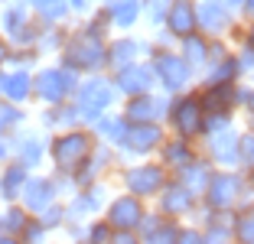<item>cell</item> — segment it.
Segmentation results:
<instances>
[{
  "instance_id": "obj_1",
  "label": "cell",
  "mask_w": 254,
  "mask_h": 244,
  "mask_svg": "<svg viewBox=\"0 0 254 244\" xmlns=\"http://www.w3.org/2000/svg\"><path fill=\"white\" fill-rule=\"evenodd\" d=\"M245 192V179L238 173H218L209 179V199L215 208H232Z\"/></svg>"
},
{
  "instance_id": "obj_2",
  "label": "cell",
  "mask_w": 254,
  "mask_h": 244,
  "mask_svg": "<svg viewBox=\"0 0 254 244\" xmlns=\"http://www.w3.org/2000/svg\"><path fill=\"white\" fill-rule=\"evenodd\" d=\"M170 26L180 36H189L195 26V7H192V0H176L170 7Z\"/></svg>"
},
{
  "instance_id": "obj_3",
  "label": "cell",
  "mask_w": 254,
  "mask_h": 244,
  "mask_svg": "<svg viewBox=\"0 0 254 244\" xmlns=\"http://www.w3.org/2000/svg\"><path fill=\"white\" fill-rule=\"evenodd\" d=\"M173 118H176V127H180V130L186 133V137H192V133L202 127V111H199V101L186 98V101H183L180 108H176V114H173Z\"/></svg>"
},
{
  "instance_id": "obj_4",
  "label": "cell",
  "mask_w": 254,
  "mask_h": 244,
  "mask_svg": "<svg viewBox=\"0 0 254 244\" xmlns=\"http://www.w3.org/2000/svg\"><path fill=\"white\" fill-rule=\"evenodd\" d=\"M85 153H88V140L75 133V137H65V140H59L56 160H59V163H68V166H72V163H75V160H82Z\"/></svg>"
},
{
  "instance_id": "obj_5",
  "label": "cell",
  "mask_w": 254,
  "mask_h": 244,
  "mask_svg": "<svg viewBox=\"0 0 254 244\" xmlns=\"http://www.w3.org/2000/svg\"><path fill=\"white\" fill-rule=\"evenodd\" d=\"M111 218H114L118 228H134V225L140 222V205H137L134 199H121V202H114Z\"/></svg>"
},
{
  "instance_id": "obj_6",
  "label": "cell",
  "mask_w": 254,
  "mask_h": 244,
  "mask_svg": "<svg viewBox=\"0 0 254 244\" xmlns=\"http://www.w3.org/2000/svg\"><path fill=\"white\" fill-rule=\"evenodd\" d=\"M160 75H163V81L170 85V88H180L183 81L189 78L186 65H183L180 59H173V56H170V59H163V62H160Z\"/></svg>"
},
{
  "instance_id": "obj_7",
  "label": "cell",
  "mask_w": 254,
  "mask_h": 244,
  "mask_svg": "<svg viewBox=\"0 0 254 244\" xmlns=\"http://www.w3.org/2000/svg\"><path fill=\"white\" fill-rule=\"evenodd\" d=\"M127 179H130V185H134L137 192H150V189L160 185V170H134Z\"/></svg>"
},
{
  "instance_id": "obj_8",
  "label": "cell",
  "mask_w": 254,
  "mask_h": 244,
  "mask_svg": "<svg viewBox=\"0 0 254 244\" xmlns=\"http://www.w3.org/2000/svg\"><path fill=\"white\" fill-rule=\"evenodd\" d=\"M199 16H202V26H209V30H225L228 26V13L218 3H205Z\"/></svg>"
},
{
  "instance_id": "obj_9",
  "label": "cell",
  "mask_w": 254,
  "mask_h": 244,
  "mask_svg": "<svg viewBox=\"0 0 254 244\" xmlns=\"http://www.w3.org/2000/svg\"><path fill=\"white\" fill-rule=\"evenodd\" d=\"M215 156L225 160V163H235V160H238V137H235V133L218 137V140H215Z\"/></svg>"
},
{
  "instance_id": "obj_10",
  "label": "cell",
  "mask_w": 254,
  "mask_h": 244,
  "mask_svg": "<svg viewBox=\"0 0 254 244\" xmlns=\"http://www.w3.org/2000/svg\"><path fill=\"white\" fill-rule=\"evenodd\" d=\"M235 235H238V241H254V205H248L245 212L238 215V222H235Z\"/></svg>"
},
{
  "instance_id": "obj_11",
  "label": "cell",
  "mask_w": 254,
  "mask_h": 244,
  "mask_svg": "<svg viewBox=\"0 0 254 244\" xmlns=\"http://www.w3.org/2000/svg\"><path fill=\"white\" fill-rule=\"evenodd\" d=\"M118 81L124 85L127 91H143V88L150 85V75L143 72V68H137V72H124V75H121Z\"/></svg>"
},
{
  "instance_id": "obj_12",
  "label": "cell",
  "mask_w": 254,
  "mask_h": 244,
  "mask_svg": "<svg viewBox=\"0 0 254 244\" xmlns=\"http://www.w3.org/2000/svg\"><path fill=\"white\" fill-rule=\"evenodd\" d=\"M238 160L245 163L248 170H254V130L238 140Z\"/></svg>"
},
{
  "instance_id": "obj_13",
  "label": "cell",
  "mask_w": 254,
  "mask_h": 244,
  "mask_svg": "<svg viewBox=\"0 0 254 244\" xmlns=\"http://www.w3.org/2000/svg\"><path fill=\"white\" fill-rule=\"evenodd\" d=\"M241 10H245L248 20H254V0H241Z\"/></svg>"
},
{
  "instance_id": "obj_14",
  "label": "cell",
  "mask_w": 254,
  "mask_h": 244,
  "mask_svg": "<svg viewBox=\"0 0 254 244\" xmlns=\"http://www.w3.org/2000/svg\"><path fill=\"white\" fill-rule=\"evenodd\" d=\"M241 101H245V104H248V111H251V114H254V88H251V91H248V95H245V98H241Z\"/></svg>"
},
{
  "instance_id": "obj_15",
  "label": "cell",
  "mask_w": 254,
  "mask_h": 244,
  "mask_svg": "<svg viewBox=\"0 0 254 244\" xmlns=\"http://www.w3.org/2000/svg\"><path fill=\"white\" fill-rule=\"evenodd\" d=\"M248 46L254 49V20H251V26H248Z\"/></svg>"
},
{
  "instance_id": "obj_16",
  "label": "cell",
  "mask_w": 254,
  "mask_h": 244,
  "mask_svg": "<svg viewBox=\"0 0 254 244\" xmlns=\"http://www.w3.org/2000/svg\"><path fill=\"white\" fill-rule=\"evenodd\" d=\"M228 3H235V7H241V0H228Z\"/></svg>"
},
{
  "instance_id": "obj_17",
  "label": "cell",
  "mask_w": 254,
  "mask_h": 244,
  "mask_svg": "<svg viewBox=\"0 0 254 244\" xmlns=\"http://www.w3.org/2000/svg\"><path fill=\"white\" fill-rule=\"evenodd\" d=\"M251 189H254V170H251Z\"/></svg>"
},
{
  "instance_id": "obj_18",
  "label": "cell",
  "mask_w": 254,
  "mask_h": 244,
  "mask_svg": "<svg viewBox=\"0 0 254 244\" xmlns=\"http://www.w3.org/2000/svg\"><path fill=\"white\" fill-rule=\"evenodd\" d=\"M251 130H254V121H251Z\"/></svg>"
}]
</instances>
